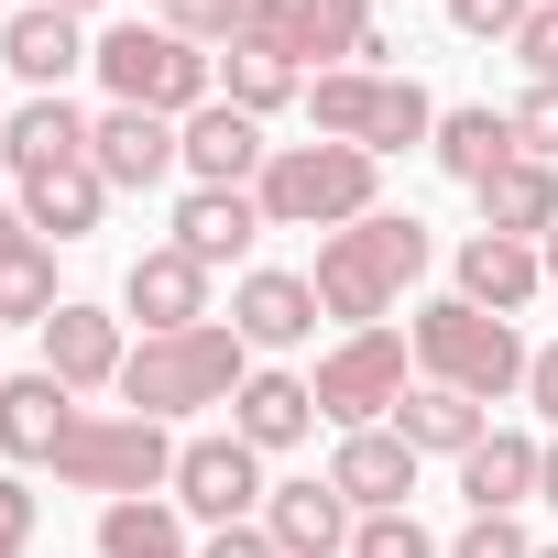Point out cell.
Returning <instances> with one entry per match:
<instances>
[{
  "instance_id": "6da1fadb",
  "label": "cell",
  "mask_w": 558,
  "mask_h": 558,
  "mask_svg": "<svg viewBox=\"0 0 558 558\" xmlns=\"http://www.w3.org/2000/svg\"><path fill=\"white\" fill-rule=\"evenodd\" d=\"M427 263H438V230H427L416 208H373V219L329 230L318 263H307L318 318H340V329H395V296L416 286Z\"/></svg>"
},
{
  "instance_id": "7a4b0ae2",
  "label": "cell",
  "mask_w": 558,
  "mask_h": 558,
  "mask_svg": "<svg viewBox=\"0 0 558 558\" xmlns=\"http://www.w3.org/2000/svg\"><path fill=\"white\" fill-rule=\"evenodd\" d=\"M405 351H416V384H449V395H471V405H504V395H525V329L514 318H493V307H471V296H427L416 318H405Z\"/></svg>"
},
{
  "instance_id": "3957f363",
  "label": "cell",
  "mask_w": 558,
  "mask_h": 558,
  "mask_svg": "<svg viewBox=\"0 0 558 558\" xmlns=\"http://www.w3.org/2000/svg\"><path fill=\"white\" fill-rule=\"evenodd\" d=\"M241 384H252V340H241L230 318L175 329V340H132V362H121V405H132V416H154V427L208 416V405H230Z\"/></svg>"
},
{
  "instance_id": "277c9868",
  "label": "cell",
  "mask_w": 558,
  "mask_h": 558,
  "mask_svg": "<svg viewBox=\"0 0 558 558\" xmlns=\"http://www.w3.org/2000/svg\"><path fill=\"white\" fill-rule=\"evenodd\" d=\"M274 230H351L384 208V165L362 143H274V165L252 175Z\"/></svg>"
},
{
  "instance_id": "5b68a950",
  "label": "cell",
  "mask_w": 558,
  "mask_h": 558,
  "mask_svg": "<svg viewBox=\"0 0 558 558\" xmlns=\"http://www.w3.org/2000/svg\"><path fill=\"white\" fill-rule=\"evenodd\" d=\"M88 66H99L110 110H165V121H197V110L219 99V56H208V45H186V34H165V23H110Z\"/></svg>"
},
{
  "instance_id": "8992f818",
  "label": "cell",
  "mask_w": 558,
  "mask_h": 558,
  "mask_svg": "<svg viewBox=\"0 0 558 558\" xmlns=\"http://www.w3.org/2000/svg\"><path fill=\"white\" fill-rule=\"evenodd\" d=\"M66 493H110V504H132V493H165L175 482V427H154V416H110V405H77V427L56 438V460H45Z\"/></svg>"
},
{
  "instance_id": "52a82bcc",
  "label": "cell",
  "mask_w": 558,
  "mask_h": 558,
  "mask_svg": "<svg viewBox=\"0 0 558 558\" xmlns=\"http://www.w3.org/2000/svg\"><path fill=\"white\" fill-rule=\"evenodd\" d=\"M307 395H318V416H329L340 438H351V427H395V405L416 395V351H405V329H340V340L318 351Z\"/></svg>"
},
{
  "instance_id": "ba28073f",
  "label": "cell",
  "mask_w": 558,
  "mask_h": 558,
  "mask_svg": "<svg viewBox=\"0 0 558 558\" xmlns=\"http://www.w3.org/2000/svg\"><path fill=\"white\" fill-rule=\"evenodd\" d=\"M175 514H197V525H252L263 514V449L252 438H230V427H208V438H175Z\"/></svg>"
},
{
  "instance_id": "9c48e42d",
  "label": "cell",
  "mask_w": 558,
  "mask_h": 558,
  "mask_svg": "<svg viewBox=\"0 0 558 558\" xmlns=\"http://www.w3.org/2000/svg\"><path fill=\"white\" fill-rule=\"evenodd\" d=\"M99 56V34L77 12H56V0H12L0 12V66L23 77V99H66V77Z\"/></svg>"
},
{
  "instance_id": "30bf717a",
  "label": "cell",
  "mask_w": 558,
  "mask_h": 558,
  "mask_svg": "<svg viewBox=\"0 0 558 558\" xmlns=\"http://www.w3.org/2000/svg\"><path fill=\"white\" fill-rule=\"evenodd\" d=\"M88 165H99V186H110V197H143V186L186 175V154H175V121H165V110H99Z\"/></svg>"
},
{
  "instance_id": "8fae6325",
  "label": "cell",
  "mask_w": 558,
  "mask_h": 558,
  "mask_svg": "<svg viewBox=\"0 0 558 558\" xmlns=\"http://www.w3.org/2000/svg\"><path fill=\"white\" fill-rule=\"evenodd\" d=\"M449 296H471V307H493V318H525V307L547 296V263H536V241L471 230V241L449 252Z\"/></svg>"
},
{
  "instance_id": "7c38bea8",
  "label": "cell",
  "mask_w": 558,
  "mask_h": 558,
  "mask_svg": "<svg viewBox=\"0 0 558 558\" xmlns=\"http://www.w3.org/2000/svg\"><path fill=\"white\" fill-rule=\"evenodd\" d=\"M121 307L143 318V340H175V329H208V263H186L175 241L132 252V274H121Z\"/></svg>"
},
{
  "instance_id": "4fadbf2b",
  "label": "cell",
  "mask_w": 558,
  "mask_h": 558,
  "mask_svg": "<svg viewBox=\"0 0 558 558\" xmlns=\"http://www.w3.org/2000/svg\"><path fill=\"white\" fill-rule=\"evenodd\" d=\"M263 230H274V219H263L252 186H186V197H175V252L208 263V274H219V263L252 274V241H263Z\"/></svg>"
},
{
  "instance_id": "5bb4252c",
  "label": "cell",
  "mask_w": 558,
  "mask_h": 558,
  "mask_svg": "<svg viewBox=\"0 0 558 558\" xmlns=\"http://www.w3.org/2000/svg\"><path fill=\"white\" fill-rule=\"evenodd\" d=\"M329 493H340L351 514H405V504H416V449H405L395 427H351V438L329 449Z\"/></svg>"
},
{
  "instance_id": "9a60e30c",
  "label": "cell",
  "mask_w": 558,
  "mask_h": 558,
  "mask_svg": "<svg viewBox=\"0 0 558 558\" xmlns=\"http://www.w3.org/2000/svg\"><path fill=\"white\" fill-rule=\"evenodd\" d=\"M230 329L252 351H296V340H318V286L286 274V263H252L241 286H230Z\"/></svg>"
},
{
  "instance_id": "2e32d148",
  "label": "cell",
  "mask_w": 558,
  "mask_h": 558,
  "mask_svg": "<svg viewBox=\"0 0 558 558\" xmlns=\"http://www.w3.org/2000/svg\"><path fill=\"white\" fill-rule=\"evenodd\" d=\"M121 362H132V340H121V318H110V307L66 296V307L45 318V373H56L66 395H99V384H121Z\"/></svg>"
},
{
  "instance_id": "e0dca14e",
  "label": "cell",
  "mask_w": 558,
  "mask_h": 558,
  "mask_svg": "<svg viewBox=\"0 0 558 558\" xmlns=\"http://www.w3.org/2000/svg\"><path fill=\"white\" fill-rule=\"evenodd\" d=\"M252 525L286 547V558H351V525H362V514H351V504L329 493V471H318V482H274Z\"/></svg>"
},
{
  "instance_id": "ac0fdd59",
  "label": "cell",
  "mask_w": 558,
  "mask_h": 558,
  "mask_svg": "<svg viewBox=\"0 0 558 558\" xmlns=\"http://www.w3.org/2000/svg\"><path fill=\"white\" fill-rule=\"evenodd\" d=\"M175 154H186V175H197V186H252V175L274 165L263 121H252V110H230V99H208L197 121H175Z\"/></svg>"
},
{
  "instance_id": "d6986e66",
  "label": "cell",
  "mask_w": 558,
  "mask_h": 558,
  "mask_svg": "<svg viewBox=\"0 0 558 558\" xmlns=\"http://www.w3.org/2000/svg\"><path fill=\"white\" fill-rule=\"evenodd\" d=\"M66 427H77V395H66V384H56L45 362L0 384V460H12V471H45Z\"/></svg>"
},
{
  "instance_id": "ffe728a7",
  "label": "cell",
  "mask_w": 558,
  "mask_h": 558,
  "mask_svg": "<svg viewBox=\"0 0 558 558\" xmlns=\"http://www.w3.org/2000/svg\"><path fill=\"white\" fill-rule=\"evenodd\" d=\"M318 427V395H307V373H274V362H252V384L230 395V438H252L263 460L274 449H296Z\"/></svg>"
},
{
  "instance_id": "44dd1931",
  "label": "cell",
  "mask_w": 558,
  "mask_h": 558,
  "mask_svg": "<svg viewBox=\"0 0 558 558\" xmlns=\"http://www.w3.org/2000/svg\"><path fill=\"white\" fill-rule=\"evenodd\" d=\"M88 110L77 99H23L12 121H0V165L12 175H56V165H88Z\"/></svg>"
},
{
  "instance_id": "7402d4cb",
  "label": "cell",
  "mask_w": 558,
  "mask_h": 558,
  "mask_svg": "<svg viewBox=\"0 0 558 558\" xmlns=\"http://www.w3.org/2000/svg\"><path fill=\"white\" fill-rule=\"evenodd\" d=\"M395 438H405L416 460H449V471H460V460L493 438V405H471V395H449V384H416V395L395 405Z\"/></svg>"
},
{
  "instance_id": "603a6c76",
  "label": "cell",
  "mask_w": 558,
  "mask_h": 558,
  "mask_svg": "<svg viewBox=\"0 0 558 558\" xmlns=\"http://www.w3.org/2000/svg\"><path fill=\"white\" fill-rule=\"evenodd\" d=\"M536 460H547V438L493 427V438L460 460V504H471V514H525V504H536Z\"/></svg>"
},
{
  "instance_id": "cb8c5ba5",
  "label": "cell",
  "mask_w": 558,
  "mask_h": 558,
  "mask_svg": "<svg viewBox=\"0 0 558 558\" xmlns=\"http://www.w3.org/2000/svg\"><path fill=\"white\" fill-rule=\"evenodd\" d=\"M438 175H460V186H493L525 143H514V110H493V99H471V110H438Z\"/></svg>"
},
{
  "instance_id": "d4e9b609",
  "label": "cell",
  "mask_w": 558,
  "mask_h": 558,
  "mask_svg": "<svg viewBox=\"0 0 558 558\" xmlns=\"http://www.w3.org/2000/svg\"><path fill=\"white\" fill-rule=\"evenodd\" d=\"M482 197V230H504V241H547L558 230V165H536V154H514L493 186H471Z\"/></svg>"
},
{
  "instance_id": "484cf974",
  "label": "cell",
  "mask_w": 558,
  "mask_h": 558,
  "mask_svg": "<svg viewBox=\"0 0 558 558\" xmlns=\"http://www.w3.org/2000/svg\"><path fill=\"white\" fill-rule=\"evenodd\" d=\"M99 208H110L99 165H56V175H23V219H34V241H88V230H99Z\"/></svg>"
},
{
  "instance_id": "4316f807",
  "label": "cell",
  "mask_w": 558,
  "mask_h": 558,
  "mask_svg": "<svg viewBox=\"0 0 558 558\" xmlns=\"http://www.w3.org/2000/svg\"><path fill=\"white\" fill-rule=\"evenodd\" d=\"M99 558H197V547H186V514H175V493L99 504Z\"/></svg>"
},
{
  "instance_id": "83f0119b",
  "label": "cell",
  "mask_w": 558,
  "mask_h": 558,
  "mask_svg": "<svg viewBox=\"0 0 558 558\" xmlns=\"http://www.w3.org/2000/svg\"><path fill=\"white\" fill-rule=\"evenodd\" d=\"M384 77H395V66H384ZM384 77H373V66H318V77H307V132H318V143H362Z\"/></svg>"
},
{
  "instance_id": "f1b7e54d",
  "label": "cell",
  "mask_w": 558,
  "mask_h": 558,
  "mask_svg": "<svg viewBox=\"0 0 558 558\" xmlns=\"http://www.w3.org/2000/svg\"><path fill=\"white\" fill-rule=\"evenodd\" d=\"M438 143V99L416 88V77H384V99H373V132H362V154L373 165H395V154H427Z\"/></svg>"
},
{
  "instance_id": "f546056e",
  "label": "cell",
  "mask_w": 558,
  "mask_h": 558,
  "mask_svg": "<svg viewBox=\"0 0 558 558\" xmlns=\"http://www.w3.org/2000/svg\"><path fill=\"white\" fill-rule=\"evenodd\" d=\"M219 99L252 110V121H274L286 99H307V77H296L286 56H263V45H230V56H219Z\"/></svg>"
},
{
  "instance_id": "4dcf8cb0",
  "label": "cell",
  "mask_w": 558,
  "mask_h": 558,
  "mask_svg": "<svg viewBox=\"0 0 558 558\" xmlns=\"http://www.w3.org/2000/svg\"><path fill=\"white\" fill-rule=\"evenodd\" d=\"M66 296H56V241H23L0 263V329H45Z\"/></svg>"
},
{
  "instance_id": "1f68e13d",
  "label": "cell",
  "mask_w": 558,
  "mask_h": 558,
  "mask_svg": "<svg viewBox=\"0 0 558 558\" xmlns=\"http://www.w3.org/2000/svg\"><path fill=\"white\" fill-rule=\"evenodd\" d=\"M154 23L186 34V45H208V56H230L241 23H252V0H154Z\"/></svg>"
},
{
  "instance_id": "d6a6232c",
  "label": "cell",
  "mask_w": 558,
  "mask_h": 558,
  "mask_svg": "<svg viewBox=\"0 0 558 558\" xmlns=\"http://www.w3.org/2000/svg\"><path fill=\"white\" fill-rule=\"evenodd\" d=\"M351 558H449V547H438V536L416 525V504H405V514H362V525H351Z\"/></svg>"
},
{
  "instance_id": "836d02e7",
  "label": "cell",
  "mask_w": 558,
  "mask_h": 558,
  "mask_svg": "<svg viewBox=\"0 0 558 558\" xmlns=\"http://www.w3.org/2000/svg\"><path fill=\"white\" fill-rule=\"evenodd\" d=\"M449 12V34H471V45H514V23L536 12V0H438Z\"/></svg>"
},
{
  "instance_id": "e575fe53",
  "label": "cell",
  "mask_w": 558,
  "mask_h": 558,
  "mask_svg": "<svg viewBox=\"0 0 558 558\" xmlns=\"http://www.w3.org/2000/svg\"><path fill=\"white\" fill-rule=\"evenodd\" d=\"M514 66H525L536 88H558V0H536V12L514 23Z\"/></svg>"
},
{
  "instance_id": "d590c367",
  "label": "cell",
  "mask_w": 558,
  "mask_h": 558,
  "mask_svg": "<svg viewBox=\"0 0 558 558\" xmlns=\"http://www.w3.org/2000/svg\"><path fill=\"white\" fill-rule=\"evenodd\" d=\"M449 558H536V536H525L514 514H471V525L449 536Z\"/></svg>"
},
{
  "instance_id": "8d00e7d4",
  "label": "cell",
  "mask_w": 558,
  "mask_h": 558,
  "mask_svg": "<svg viewBox=\"0 0 558 558\" xmlns=\"http://www.w3.org/2000/svg\"><path fill=\"white\" fill-rule=\"evenodd\" d=\"M34 525H45L34 482H23V471H0V558H34Z\"/></svg>"
},
{
  "instance_id": "74e56055",
  "label": "cell",
  "mask_w": 558,
  "mask_h": 558,
  "mask_svg": "<svg viewBox=\"0 0 558 558\" xmlns=\"http://www.w3.org/2000/svg\"><path fill=\"white\" fill-rule=\"evenodd\" d=\"M514 143H525L536 165H558V88H536V77H525V99H514Z\"/></svg>"
},
{
  "instance_id": "f35d334b",
  "label": "cell",
  "mask_w": 558,
  "mask_h": 558,
  "mask_svg": "<svg viewBox=\"0 0 558 558\" xmlns=\"http://www.w3.org/2000/svg\"><path fill=\"white\" fill-rule=\"evenodd\" d=\"M197 558H286V547H274L263 525H208V547Z\"/></svg>"
},
{
  "instance_id": "ab89813d",
  "label": "cell",
  "mask_w": 558,
  "mask_h": 558,
  "mask_svg": "<svg viewBox=\"0 0 558 558\" xmlns=\"http://www.w3.org/2000/svg\"><path fill=\"white\" fill-rule=\"evenodd\" d=\"M525 405L558 427V340H536V362H525Z\"/></svg>"
},
{
  "instance_id": "60d3db41",
  "label": "cell",
  "mask_w": 558,
  "mask_h": 558,
  "mask_svg": "<svg viewBox=\"0 0 558 558\" xmlns=\"http://www.w3.org/2000/svg\"><path fill=\"white\" fill-rule=\"evenodd\" d=\"M23 241H34V219H23V197H0V263H12Z\"/></svg>"
},
{
  "instance_id": "b9f144b4",
  "label": "cell",
  "mask_w": 558,
  "mask_h": 558,
  "mask_svg": "<svg viewBox=\"0 0 558 558\" xmlns=\"http://www.w3.org/2000/svg\"><path fill=\"white\" fill-rule=\"evenodd\" d=\"M536 504H558V427H547V460H536Z\"/></svg>"
},
{
  "instance_id": "7bdbcfd3",
  "label": "cell",
  "mask_w": 558,
  "mask_h": 558,
  "mask_svg": "<svg viewBox=\"0 0 558 558\" xmlns=\"http://www.w3.org/2000/svg\"><path fill=\"white\" fill-rule=\"evenodd\" d=\"M536 263H547V286H558V230H547V241H536Z\"/></svg>"
},
{
  "instance_id": "ee69618b",
  "label": "cell",
  "mask_w": 558,
  "mask_h": 558,
  "mask_svg": "<svg viewBox=\"0 0 558 558\" xmlns=\"http://www.w3.org/2000/svg\"><path fill=\"white\" fill-rule=\"evenodd\" d=\"M56 12H77V23H88V12H99V0H56Z\"/></svg>"
},
{
  "instance_id": "f6af8a7d",
  "label": "cell",
  "mask_w": 558,
  "mask_h": 558,
  "mask_svg": "<svg viewBox=\"0 0 558 558\" xmlns=\"http://www.w3.org/2000/svg\"><path fill=\"white\" fill-rule=\"evenodd\" d=\"M536 558H558V547H536Z\"/></svg>"
},
{
  "instance_id": "bcb514c9",
  "label": "cell",
  "mask_w": 558,
  "mask_h": 558,
  "mask_svg": "<svg viewBox=\"0 0 558 558\" xmlns=\"http://www.w3.org/2000/svg\"><path fill=\"white\" fill-rule=\"evenodd\" d=\"M0 12H12V0H0Z\"/></svg>"
}]
</instances>
